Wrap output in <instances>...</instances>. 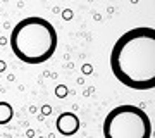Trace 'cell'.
<instances>
[{"label":"cell","mask_w":155,"mask_h":138,"mask_svg":"<svg viewBox=\"0 0 155 138\" xmlns=\"http://www.w3.org/2000/svg\"><path fill=\"white\" fill-rule=\"evenodd\" d=\"M4 67H5V64H4V62H0V71H4Z\"/></svg>","instance_id":"obj_10"},{"label":"cell","mask_w":155,"mask_h":138,"mask_svg":"<svg viewBox=\"0 0 155 138\" xmlns=\"http://www.w3.org/2000/svg\"><path fill=\"white\" fill-rule=\"evenodd\" d=\"M55 93H57V97H61V99H64V97L67 95V88L64 86V85H59V86L55 88Z\"/></svg>","instance_id":"obj_6"},{"label":"cell","mask_w":155,"mask_h":138,"mask_svg":"<svg viewBox=\"0 0 155 138\" xmlns=\"http://www.w3.org/2000/svg\"><path fill=\"white\" fill-rule=\"evenodd\" d=\"M104 138H152V121L136 105L122 104L104 119Z\"/></svg>","instance_id":"obj_3"},{"label":"cell","mask_w":155,"mask_h":138,"mask_svg":"<svg viewBox=\"0 0 155 138\" xmlns=\"http://www.w3.org/2000/svg\"><path fill=\"white\" fill-rule=\"evenodd\" d=\"M110 69L131 90L155 88V29L133 28L121 35L110 50Z\"/></svg>","instance_id":"obj_1"},{"label":"cell","mask_w":155,"mask_h":138,"mask_svg":"<svg viewBox=\"0 0 155 138\" xmlns=\"http://www.w3.org/2000/svg\"><path fill=\"white\" fill-rule=\"evenodd\" d=\"M62 16H64V19H71V11H64Z\"/></svg>","instance_id":"obj_7"},{"label":"cell","mask_w":155,"mask_h":138,"mask_svg":"<svg viewBox=\"0 0 155 138\" xmlns=\"http://www.w3.org/2000/svg\"><path fill=\"white\" fill-rule=\"evenodd\" d=\"M14 117V109L9 102H0V124H7Z\"/></svg>","instance_id":"obj_5"},{"label":"cell","mask_w":155,"mask_h":138,"mask_svg":"<svg viewBox=\"0 0 155 138\" xmlns=\"http://www.w3.org/2000/svg\"><path fill=\"white\" fill-rule=\"evenodd\" d=\"M59 36L54 24L43 17H24L12 28L11 49L26 64H43L55 54Z\"/></svg>","instance_id":"obj_2"},{"label":"cell","mask_w":155,"mask_h":138,"mask_svg":"<svg viewBox=\"0 0 155 138\" xmlns=\"http://www.w3.org/2000/svg\"><path fill=\"white\" fill-rule=\"evenodd\" d=\"M57 131L64 136H72L79 130V117L74 112H62L55 121Z\"/></svg>","instance_id":"obj_4"},{"label":"cell","mask_w":155,"mask_h":138,"mask_svg":"<svg viewBox=\"0 0 155 138\" xmlns=\"http://www.w3.org/2000/svg\"><path fill=\"white\" fill-rule=\"evenodd\" d=\"M43 112H45V114H48V112H50V107H48V105H45V107H43Z\"/></svg>","instance_id":"obj_8"},{"label":"cell","mask_w":155,"mask_h":138,"mask_svg":"<svg viewBox=\"0 0 155 138\" xmlns=\"http://www.w3.org/2000/svg\"><path fill=\"white\" fill-rule=\"evenodd\" d=\"M83 71H84V72H90V71H91V67H90V66H84Z\"/></svg>","instance_id":"obj_9"}]
</instances>
